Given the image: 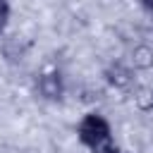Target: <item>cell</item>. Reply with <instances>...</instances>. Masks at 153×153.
Segmentation results:
<instances>
[{
	"label": "cell",
	"mask_w": 153,
	"mask_h": 153,
	"mask_svg": "<svg viewBox=\"0 0 153 153\" xmlns=\"http://www.w3.org/2000/svg\"><path fill=\"white\" fill-rule=\"evenodd\" d=\"M79 139L86 146H91L93 151H105V143L110 139V127H108V122L103 117L88 115L79 124Z\"/></svg>",
	"instance_id": "1"
},
{
	"label": "cell",
	"mask_w": 153,
	"mask_h": 153,
	"mask_svg": "<svg viewBox=\"0 0 153 153\" xmlns=\"http://www.w3.org/2000/svg\"><path fill=\"white\" fill-rule=\"evenodd\" d=\"M7 12H10V10H7V5L0 0V29H2V26H5V22H7Z\"/></svg>",
	"instance_id": "2"
},
{
	"label": "cell",
	"mask_w": 153,
	"mask_h": 153,
	"mask_svg": "<svg viewBox=\"0 0 153 153\" xmlns=\"http://www.w3.org/2000/svg\"><path fill=\"white\" fill-rule=\"evenodd\" d=\"M141 2H143V5L148 7V10H153V0H141Z\"/></svg>",
	"instance_id": "3"
},
{
	"label": "cell",
	"mask_w": 153,
	"mask_h": 153,
	"mask_svg": "<svg viewBox=\"0 0 153 153\" xmlns=\"http://www.w3.org/2000/svg\"><path fill=\"white\" fill-rule=\"evenodd\" d=\"M103 153H122V151H117V148H105Z\"/></svg>",
	"instance_id": "4"
}]
</instances>
